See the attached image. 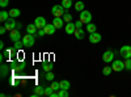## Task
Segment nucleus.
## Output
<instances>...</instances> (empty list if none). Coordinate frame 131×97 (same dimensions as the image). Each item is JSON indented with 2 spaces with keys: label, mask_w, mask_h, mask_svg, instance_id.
I'll return each mask as SVG.
<instances>
[{
  "label": "nucleus",
  "mask_w": 131,
  "mask_h": 97,
  "mask_svg": "<svg viewBox=\"0 0 131 97\" xmlns=\"http://www.w3.org/2000/svg\"><path fill=\"white\" fill-rule=\"evenodd\" d=\"M52 68H54V64H52L51 62H50V63L47 62V63H45V64H43V70H45L46 72H49V71H51Z\"/></svg>",
  "instance_id": "393cba45"
},
{
  "label": "nucleus",
  "mask_w": 131,
  "mask_h": 97,
  "mask_svg": "<svg viewBox=\"0 0 131 97\" xmlns=\"http://www.w3.org/2000/svg\"><path fill=\"white\" fill-rule=\"evenodd\" d=\"M4 26H5V29H7L8 31H10V30H13V29L17 28V23L15 21L13 17H9L5 23H4Z\"/></svg>",
  "instance_id": "20e7f679"
},
{
  "label": "nucleus",
  "mask_w": 131,
  "mask_h": 97,
  "mask_svg": "<svg viewBox=\"0 0 131 97\" xmlns=\"http://www.w3.org/2000/svg\"><path fill=\"white\" fill-rule=\"evenodd\" d=\"M60 83V89H70L71 88V84H70V81L68 80H62V81H59Z\"/></svg>",
  "instance_id": "6ab92c4d"
},
{
  "label": "nucleus",
  "mask_w": 131,
  "mask_h": 97,
  "mask_svg": "<svg viewBox=\"0 0 131 97\" xmlns=\"http://www.w3.org/2000/svg\"><path fill=\"white\" fill-rule=\"evenodd\" d=\"M0 47H2V49H4V42H3V41L0 42Z\"/></svg>",
  "instance_id": "4c0bfd02"
},
{
  "label": "nucleus",
  "mask_w": 131,
  "mask_h": 97,
  "mask_svg": "<svg viewBox=\"0 0 131 97\" xmlns=\"http://www.w3.org/2000/svg\"><path fill=\"white\" fill-rule=\"evenodd\" d=\"M66 13V8L60 4V5H54L51 8V15L54 17H63V15Z\"/></svg>",
  "instance_id": "f257e3e1"
},
{
  "label": "nucleus",
  "mask_w": 131,
  "mask_h": 97,
  "mask_svg": "<svg viewBox=\"0 0 131 97\" xmlns=\"http://www.w3.org/2000/svg\"><path fill=\"white\" fill-rule=\"evenodd\" d=\"M79 20L81 21L83 24H85V25L89 24V23H92V13L89 12V10H81Z\"/></svg>",
  "instance_id": "f03ea898"
},
{
  "label": "nucleus",
  "mask_w": 131,
  "mask_h": 97,
  "mask_svg": "<svg viewBox=\"0 0 131 97\" xmlns=\"http://www.w3.org/2000/svg\"><path fill=\"white\" fill-rule=\"evenodd\" d=\"M37 26H36V24H29L28 25V28H26V31H28V33L29 34H33V36H34L36 33H37Z\"/></svg>",
  "instance_id": "2eb2a0df"
},
{
  "label": "nucleus",
  "mask_w": 131,
  "mask_h": 97,
  "mask_svg": "<svg viewBox=\"0 0 131 97\" xmlns=\"http://www.w3.org/2000/svg\"><path fill=\"white\" fill-rule=\"evenodd\" d=\"M75 24H76V28H81V25H83V23H81L80 20H79V21H76Z\"/></svg>",
  "instance_id": "c9c22d12"
},
{
  "label": "nucleus",
  "mask_w": 131,
  "mask_h": 97,
  "mask_svg": "<svg viewBox=\"0 0 131 97\" xmlns=\"http://www.w3.org/2000/svg\"><path fill=\"white\" fill-rule=\"evenodd\" d=\"M8 4H9V0H0V5H2L3 8L7 7Z\"/></svg>",
  "instance_id": "473e14b6"
},
{
  "label": "nucleus",
  "mask_w": 131,
  "mask_h": 97,
  "mask_svg": "<svg viewBox=\"0 0 131 97\" xmlns=\"http://www.w3.org/2000/svg\"><path fill=\"white\" fill-rule=\"evenodd\" d=\"M23 42H24V46L25 47H30L34 45V37H33V34H26V36H23Z\"/></svg>",
  "instance_id": "7ed1b4c3"
},
{
  "label": "nucleus",
  "mask_w": 131,
  "mask_h": 97,
  "mask_svg": "<svg viewBox=\"0 0 131 97\" xmlns=\"http://www.w3.org/2000/svg\"><path fill=\"white\" fill-rule=\"evenodd\" d=\"M36 36H38V37H43V36H46V33H45V30H43V28H42V29H38V30H37V33H36Z\"/></svg>",
  "instance_id": "2f4dec72"
},
{
  "label": "nucleus",
  "mask_w": 131,
  "mask_h": 97,
  "mask_svg": "<svg viewBox=\"0 0 131 97\" xmlns=\"http://www.w3.org/2000/svg\"><path fill=\"white\" fill-rule=\"evenodd\" d=\"M54 92H55V91H54L51 87H49V88H45V96H50V97H51Z\"/></svg>",
  "instance_id": "c85d7f7f"
},
{
  "label": "nucleus",
  "mask_w": 131,
  "mask_h": 97,
  "mask_svg": "<svg viewBox=\"0 0 131 97\" xmlns=\"http://www.w3.org/2000/svg\"><path fill=\"white\" fill-rule=\"evenodd\" d=\"M34 24H36V26H37L38 29H42V28H45V25H46L47 23H46L45 17H37V18L34 20Z\"/></svg>",
  "instance_id": "ddd939ff"
},
{
  "label": "nucleus",
  "mask_w": 131,
  "mask_h": 97,
  "mask_svg": "<svg viewBox=\"0 0 131 97\" xmlns=\"http://www.w3.org/2000/svg\"><path fill=\"white\" fill-rule=\"evenodd\" d=\"M52 24H54V26H55L57 29H60L62 26H64V20H63V17H54V20H52Z\"/></svg>",
  "instance_id": "f8f14e48"
},
{
  "label": "nucleus",
  "mask_w": 131,
  "mask_h": 97,
  "mask_svg": "<svg viewBox=\"0 0 131 97\" xmlns=\"http://www.w3.org/2000/svg\"><path fill=\"white\" fill-rule=\"evenodd\" d=\"M5 31H8V30L5 29V26H0V34H4Z\"/></svg>",
  "instance_id": "f704fd0d"
},
{
  "label": "nucleus",
  "mask_w": 131,
  "mask_h": 97,
  "mask_svg": "<svg viewBox=\"0 0 131 97\" xmlns=\"http://www.w3.org/2000/svg\"><path fill=\"white\" fill-rule=\"evenodd\" d=\"M24 42L23 39H20V41H16L15 42V50H21V49H24Z\"/></svg>",
  "instance_id": "5701e85b"
},
{
  "label": "nucleus",
  "mask_w": 131,
  "mask_h": 97,
  "mask_svg": "<svg viewBox=\"0 0 131 97\" xmlns=\"http://www.w3.org/2000/svg\"><path fill=\"white\" fill-rule=\"evenodd\" d=\"M125 68L126 70H131V58H127L125 62Z\"/></svg>",
  "instance_id": "7c9ffc66"
},
{
  "label": "nucleus",
  "mask_w": 131,
  "mask_h": 97,
  "mask_svg": "<svg viewBox=\"0 0 131 97\" xmlns=\"http://www.w3.org/2000/svg\"><path fill=\"white\" fill-rule=\"evenodd\" d=\"M102 39V36L97 31H93V33H89V42L91 44H100Z\"/></svg>",
  "instance_id": "423d86ee"
},
{
  "label": "nucleus",
  "mask_w": 131,
  "mask_h": 97,
  "mask_svg": "<svg viewBox=\"0 0 131 97\" xmlns=\"http://www.w3.org/2000/svg\"><path fill=\"white\" fill-rule=\"evenodd\" d=\"M43 94H45V88H43V87H39V85H38V87L34 88V93H33L31 96L36 97V96H43Z\"/></svg>",
  "instance_id": "4468645a"
},
{
  "label": "nucleus",
  "mask_w": 131,
  "mask_h": 97,
  "mask_svg": "<svg viewBox=\"0 0 131 97\" xmlns=\"http://www.w3.org/2000/svg\"><path fill=\"white\" fill-rule=\"evenodd\" d=\"M113 71L115 72H119V71H122L125 68V63L122 60H113V66H112Z\"/></svg>",
  "instance_id": "1a4fd4ad"
},
{
  "label": "nucleus",
  "mask_w": 131,
  "mask_h": 97,
  "mask_svg": "<svg viewBox=\"0 0 131 97\" xmlns=\"http://www.w3.org/2000/svg\"><path fill=\"white\" fill-rule=\"evenodd\" d=\"M96 29H97V26L94 24H92V23L86 24V31H88V33H93V31H96Z\"/></svg>",
  "instance_id": "4be33fe9"
},
{
  "label": "nucleus",
  "mask_w": 131,
  "mask_h": 97,
  "mask_svg": "<svg viewBox=\"0 0 131 97\" xmlns=\"http://www.w3.org/2000/svg\"><path fill=\"white\" fill-rule=\"evenodd\" d=\"M68 96H70V93H68L67 89H59V92H58V97H68Z\"/></svg>",
  "instance_id": "a878e982"
},
{
  "label": "nucleus",
  "mask_w": 131,
  "mask_h": 97,
  "mask_svg": "<svg viewBox=\"0 0 131 97\" xmlns=\"http://www.w3.org/2000/svg\"><path fill=\"white\" fill-rule=\"evenodd\" d=\"M73 7H75V9L78 10V12H81V10H84V3H83V2H76V3L73 4Z\"/></svg>",
  "instance_id": "aec40b11"
},
{
  "label": "nucleus",
  "mask_w": 131,
  "mask_h": 97,
  "mask_svg": "<svg viewBox=\"0 0 131 97\" xmlns=\"http://www.w3.org/2000/svg\"><path fill=\"white\" fill-rule=\"evenodd\" d=\"M121 55L125 58V59H127V58H131V45L130 46H127V45H125V46H122V49H121Z\"/></svg>",
  "instance_id": "6e6552de"
},
{
  "label": "nucleus",
  "mask_w": 131,
  "mask_h": 97,
  "mask_svg": "<svg viewBox=\"0 0 131 97\" xmlns=\"http://www.w3.org/2000/svg\"><path fill=\"white\" fill-rule=\"evenodd\" d=\"M20 15H21V12H20L18 8H12V9L9 10V16L13 17V18H15V17H18Z\"/></svg>",
  "instance_id": "a211bd4d"
},
{
  "label": "nucleus",
  "mask_w": 131,
  "mask_h": 97,
  "mask_svg": "<svg viewBox=\"0 0 131 97\" xmlns=\"http://www.w3.org/2000/svg\"><path fill=\"white\" fill-rule=\"evenodd\" d=\"M113 58H114V52H113L112 50H107V51H105V52L102 54V60H104L105 63L113 62Z\"/></svg>",
  "instance_id": "0eeeda50"
},
{
  "label": "nucleus",
  "mask_w": 131,
  "mask_h": 97,
  "mask_svg": "<svg viewBox=\"0 0 131 97\" xmlns=\"http://www.w3.org/2000/svg\"><path fill=\"white\" fill-rule=\"evenodd\" d=\"M43 30H45L46 36H51V34H54V33H55L57 28L54 26V24L51 23V24H46V25H45V28H43Z\"/></svg>",
  "instance_id": "9b49d317"
},
{
  "label": "nucleus",
  "mask_w": 131,
  "mask_h": 97,
  "mask_svg": "<svg viewBox=\"0 0 131 97\" xmlns=\"http://www.w3.org/2000/svg\"><path fill=\"white\" fill-rule=\"evenodd\" d=\"M21 38H23V37H21V34H20V31H18V29H17V28L9 31V39L12 41L13 44H15L16 41H20Z\"/></svg>",
  "instance_id": "39448f33"
},
{
  "label": "nucleus",
  "mask_w": 131,
  "mask_h": 97,
  "mask_svg": "<svg viewBox=\"0 0 131 97\" xmlns=\"http://www.w3.org/2000/svg\"><path fill=\"white\" fill-rule=\"evenodd\" d=\"M10 55V50H5L4 51V57H9Z\"/></svg>",
  "instance_id": "e433bc0d"
},
{
  "label": "nucleus",
  "mask_w": 131,
  "mask_h": 97,
  "mask_svg": "<svg viewBox=\"0 0 131 97\" xmlns=\"http://www.w3.org/2000/svg\"><path fill=\"white\" fill-rule=\"evenodd\" d=\"M54 78H55V76H54V73H52L51 71H49V72L46 73V80H49V81H52V80H54Z\"/></svg>",
  "instance_id": "c756f323"
},
{
  "label": "nucleus",
  "mask_w": 131,
  "mask_h": 97,
  "mask_svg": "<svg viewBox=\"0 0 131 97\" xmlns=\"http://www.w3.org/2000/svg\"><path fill=\"white\" fill-rule=\"evenodd\" d=\"M112 71H113L112 67H104V68H102V75H105V76H109V75L112 73Z\"/></svg>",
  "instance_id": "bb28decb"
},
{
  "label": "nucleus",
  "mask_w": 131,
  "mask_h": 97,
  "mask_svg": "<svg viewBox=\"0 0 131 97\" xmlns=\"http://www.w3.org/2000/svg\"><path fill=\"white\" fill-rule=\"evenodd\" d=\"M73 34H75V37L78 38V39H83L85 33H84V30H83L81 28H76V30H75V33H73Z\"/></svg>",
  "instance_id": "dca6fc26"
},
{
  "label": "nucleus",
  "mask_w": 131,
  "mask_h": 97,
  "mask_svg": "<svg viewBox=\"0 0 131 97\" xmlns=\"http://www.w3.org/2000/svg\"><path fill=\"white\" fill-rule=\"evenodd\" d=\"M50 87H51L54 91H59V89H60V83H58V81H52Z\"/></svg>",
  "instance_id": "cd10ccee"
},
{
  "label": "nucleus",
  "mask_w": 131,
  "mask_h": 97,
  "mask_svg": "<svg viewBox=\"0 0 131 97\" xmlns=\"http://www.w3.org/2000/svg\"><path fill=\"white\" fill-rule=\"evenodd\" d=\"M9 17H10L9 16V12H5V10H2V12H0V21H2L3 24L5 23Z\"/></svg>",
  "instance_id": "f3484780"
},
{
  "label": "nucleus",
  "mask_w": 131,
  "mask_h": 97,
  "mask_svg": "<svg viewBox=\"0 0 131 97\" xmlns=\"http://www.w3.org/2000/svg\"><path fill=\"white\" fill-rule=\"evenodd\" d=\"M73 3H72V0H62V5L66 8V9H68V8H71V5H72Z\"/></svg>",
  "instance_id": "b1692460"
},
{
  "label": "nucleus",
  "mask_w": 131,
  "mask_h": 97,
  "mask_svg": "<svg viewBox=\"0 0 131 97\" xmlns=\"http://www.w3.org/2000/svg\"><path fill=\"white\" fill-rule=\"evenodd\" d=\"M64 30H66V33H67V34H73L75 30H76V24H73L72 21H71V23H67L64 25Z\"/></svg>",
  "instance_id": "9d476101"
},
{
  "label": "nucleus",
  "mask_w": 131,
  "mask_h": 97,
  "mask_svg": "<svg viewBox=\"0 0 131 97\" xmlns=\"http://www.w3.org/2000/svg\"><path fill=\"white\" fill-rule=\"evenodd\" d=\"M5 72H7V66H2V78H4L5 76Z\"/></svg>",
  "instance_id": "72a5a7b5"
},
{
  "label": "nucleus",
  "mask_w": 131,
  "mask_h": 97,
  "mask_svg": "<svg viewBox=\"0 0 131 97\" xmlns=\"http://www.w3.org/2000/svg\"><path fill=\"white\" fill-rule=\"evenodd\" d=\"M63 20H64V23H66V24H67V23H71V21H72V15L68 13L67 10H66V13L63 15Z\"/></svg>",
  "instance_id": "412c9836"
}]
</instances>
